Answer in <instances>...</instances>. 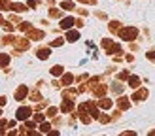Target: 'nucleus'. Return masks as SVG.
<instances>
[{"label": "nucleus", "mask_w": 155, "mask_h": 136, "mask_svg": "<svg viewBox=\"0 0 155 136\" xmlns=\"http://www.w3.org/2000/svg\"><path fill=\"white\" fill-rule=\"evenodd\" d=\"M117 34H119V38H123V40H127V42H130V40H134V38L138 36V28H134V27L119 28V30H117Z\"/></svg>", "instance_id": "obj_1"}, {"label": "nucleus", "mask_w": 155, "mask_h": 136, "mask_svg": "<svg viewBox=\"0 0 155 136\" xmlns=\"http://www.w3.org/2000/svg\"><path fill=\"white\" fill-rule=\"evenodd\" d=\"M102 47L110 53V55H115V53H119V55H121V53H123L121 51V45L119 44H114L110 38H104V40H102Z\"/></svg>", "instance_id": "obj_2"}, {"label": "nucleus", "mask_w": 155, "mask_h": 136, "mask_svg": "<svg viewBox=\"0 0 155 136\" xmlns=\"http://www.w3.org/2000/svg\"><path fill=\"white\" fill-rule=\"evenodd\" d=\"M30 113H32V108H30V106H21L17 110V113H15V117L21 119V121H27L30 117Z\"/></svg>", "instance_id": "obj_3"}, {"label": "nucleus", "mask_w": 155, "mask_h": 136, "mask_svg": "<svg viewBox=\"0 0 155 136\" xmlns=\"http://www.w3.org/2000/svg\"><path fill=\"white\" fill-rule=\"evenodd\" d=\"M13 45H15V53H21V51H25V49H28V45H30V42H28V38H27V40H23V38H15V42H13Z\"/></svg>", "instance_id": "obj_4"}, {"label": "nucleus", "mask_w": 155, "mask_h": 136, "mask_svg": "<svg viewBox=\"0 0 155 136\" xmlns=\"http://www.w3.org/2000/svg\"><path fill=\"white\" fill-rule=\"evenodd\" d=\"M27 38H30V40H42V38H45V34H44V30H34L30 27L27 30Z\"/></svg>", "instance_id": "obj_5"}, {"label": "nucleus", "mask_w": 155, "mask_h": 136, "mask_svg": "<svg viewBox=\"0 0 155 136\" xmlns=\"http://www.w3.org/2000/svg\"><path fill=\"white\" fill-rule=\"evenodd\" d=\"M148 95H150V91H148V89H138L136 93L133 95V100H136V102H140V100H144V98L148 96Z\"/></svg>", "instance_id": "obj_6"}, {"label": "nucleus", "mask_w": 155, "mask_h": 136, "mask_svg": "<svg viewBox=\"0 0 155 136\" xmlns=\"http://www.w3.org/2000/svg\"><path fill=\"white\" fill-rule=\"evenodd\" d=\"M27 95H28V87L27 85H21L17 89V93H15V100H25Z\"/></svg>", "instance_id": "obj_7"}, {"label": "nucleus", "mask_w": 155, "mask_h": 136, "mask_svg": "<svg viewBox=\"0 0 155 136\" xmlns=\"http://www.w3.org/2000/svg\"><path fill=\"white\" fill-rule=\"evenodd\" d=\"M106 91H108V89H106L104 83H100V85H95V87H93V93H95V96H98V98H100V96H104V95H106Z\"/></svg>", "instance_id": "obj_8"}, {"label": "nucleus", "mask_w": 155, "mask_h": 136, "mask_svg": "<svg viewBox=\"0 0 155 136\" xmlns=\"http://www.w3.org/2000/svg\"><path fill=\"white\" fill-rule=\"evenodd\" d=\"M129 106H130V102H129L127 96L117 98V108H119V110H129Z\"/></svg>", "instance_id": "obj_9"}, {"label": "nucleus", "mask_w": 155, "mask_h": 136, "mask_svg": "<svg viewBox=\"0 0 155 136\" xmlns=\"http://www.w3.org/2000/svg\"><path fill=\"white\" fill-rule=\"evenodd\" d=\"M61 110H63L64 113H66V112H70V110H74V102H72V98H64V102H63V106H61Z\"/></svg>", "instance_id": "obj_10"}, {"label": "nucleus", "mask_w": 155, "mask_h": 136, "mask_svg": "<svg viewBox=\"0 0 155 136\" xmlns=\"http://www.w3.org/2000/svg\"><path fill=\"white\" fill-rule=\"evenodd\" d=\"M74 25H76V19H74V17H66V19L61 21V28H70V27H74Z\"/></svg>", "instance_id": "obj_11"}, {"label": "nucleus", "mask_w": 155, "mask_h": 136, "mask_svg": "<svg viewBox=\"0 0 155 136\" xmlns=\"http://www.w3.org/2000/svg\"><path fill=\"white\" fill-rule=\"evenodd\" d=\"M129 85L133 87V89L140 87V78H138V76H129Z\"/></svg>", "instance_id": "obj_12"}, {"label": "nucleus", "mask_w": 155, "mask_h": 136, "mask_svg": "<svg viewBox=\"0 0 155 136\" xmlns=\"http://www.w3.org/2000/svg\"><path fill=\"white\" fill-rule=\"evenodd\" d=\"M78 38H80V32H78V30H68L66 32V40L68 42H76Z\"/></svg>", "instance_id": "obj_13"}, {"label": "nucleus", "mask_w": 155, "mask_h": 136, "mask_svg": "<svg viewBox=\"0 0 155 136\" xmlns=\"http://www.w3.org/2000/svg\"><path fill=\"white\" fill-rule=\"evenodd\" d=\"M38 59H42V60L49 59V49L48 47H40V49H38Z\"/></svg>", "instance_id": "obj_14"}, {"label": "nucleus", "mask_w": 155, "mask_h": 136, "mask_svg": "<svg viewBox=\"0 0 155 136\" xmlns=\"http://www.w3.org/2000/svg\"><path fill=\"white\" fill-rule=\"evenodd\" d=\"M98 106H100L102 110H108V108H112V100H108V98H102V96H100Z\"/></svg>", "instance_id": "obj_15"}, {"label": "nucleus", "mask_w": 155, "mask_h": 136, "mask_svg": "<svg viewBox=\"0 0 155 136\" xmlns=\"http://www.w3.org/2000/svg\"><path fill=\"white\" fill-rule=\"evenodd\" d=\"M72 81H74V76H72V74H64V76H63V81H61V85H70Z\"/></svg>", "instance_id": "obj_16"}, {"label": "nucleus", "mask_w": 155, "mask_h": 136, "mask_svg": "<svg viewBox=\"0 0 155 136\" xmlns=\"http://www.w3.org/2000/svg\"><path fill=\"white\" fill-rule=\"evenodd\" d=\"M8 63H10V57H8L6 53H0V68L8 66Z\"/></svg>", "instance_id": "obj_17"}, {"label": "nucleus", "mask_w": 155, "mask_h": 136, "mask_svg": "<svg viewBox=\"0 0 155 136\" xmlns=\"http://www.w3.org/2000/svg\"><path fill=\"white\" fill-rule=\"evenodd\" d=\"M76 95H78L76 89H66L64 93H63V98H72V96H76Z\"/></svg>", "instance_id": "obj_18"}, {"label": "nucleus", "mask_w": 155, "mask_h": 136, "mask_svg": "<svg viewBox=\"0 0 155 136\" xmlns=\"http://www.w3.org/2000/svg\"><path fill=\"white\" fill-rule=\"evenodd\" d=\"M12 10L21 13V11H25V10H27V6H23V4H19V2H15V4H12Z\"/></svg>", "instance_id": "obj_19"}, {"label": "nucleus", "mask_w": 155, "mask_h": 136, "mask_svg": "<svg viewBox=\"0 0 155 136\" xmlns=\"http://www.w3.org/2000/svg\"><path fill=\"white\" fill-rule=\"evenodd\" d=\"M51 74H53V76H61V74H63V66H61V64L53 66V68H51Z\"/></svg>", "instance_id": "obj_20"}, {"label": "nucleus", "mask_w": 155, "mask_h": 136, "mask_svg": "<svg viewBox=\"0 0 155 136\" xmlns=\"http://www.w3.org/2000/svg\"><path fill=\"white\" fill-rule=\"evenodd\" d=\"M119 28H121V25H119V21H112V23H110V30H112V32H117Z\"/></svg>", "instance_id": "obj_21"}, {"label": "nucleus", "mask_w": 155, "mask_h": 136, "mask_svg": "<svg viewBox=\"0 0 155 136\" xmlns=\"http://www.w3.org/2000/svg\"><path fill=\"white\" fill-rule=\"evenodd\" d=\"M0 10H12V2H6V0H0Z\"/></svg>", "instance_id": "obj_22"}, {"label": "nucleus", "mask_w": 155, "mask_h": 136, "mask_svg": "<svg viewBox=\"0 0 155 136\" xmlns=\"http://www.w3.org/2000/svg\"><path fill=\"white\" fill-rule=\"evenodd\" d=\"M61 6H63V10H74V2H70V0H66V2H63Z\"/></svg>", "instance_id": "obj_23"}, {"label": "nucleus", "mask_w": 155, "mask_h": 136, "mask_svg": "<svg viewBox=\"0 0 155 136\" xmlns=\"http://www.w3.org/2000/svg\"><path fill=\"white\" fill-rule=\"evenodd\" d=\"M49 15L51 17H61V10H57V8H49Z\"/></svg>", "instance_id": "obj_24"}, {"label": "nucleus", "mask_w": 155, "mask_h": 136, "mask_svg": "<svg viewBox=\"0 0 155 136\" xmlns=\"http://www.w3.org/2000/svg\"><path fill=\"white\" fill-rule=\"evenodd\" d=\"M63 44H64V40H63V38H57V40H53V42H51V45H53V47H61Z\"/></svg>", "instance_id": "obj_25"}, {"label": "nucleus", "mask_w": 155, "mask_h": 136, "mask_svg": "<svg viewBox=\"0 0 155 136\" xmlns=\"http://www.w3.org/2000/svg\"><path fill=\"white\" fill-rule=\"evenodd\" d=\"M30 98H32L34 102H38V100H42V96H40V93H38V91H32V93H30Z\"/></svg>", "instance_id": "obj_26"}, {"label": "nucleus", "mask_w": 155, "mask_h": 136, "mask_svg": "<svg viewBox=\"0 0 155 136\" xmlns=\"http://www.w3.org/2000/svg\"><path fill=\"white\" fill-rule=\"evenodd\" d=\"M49 128H51L49 123H42V125H40V132H42V134H44V132H49Z\"/></svg>", "instance_id": "obj_27"}, {"label": "nucleus", "mask_w": 155, "mask_h": 136, "mask_svg": "<svg viewBox=\"0 0 155 136\" xmlns=\"http://www.w3.org/2000/svg\"><path fill=\"white\" fill-rule=\"evenodd\" d=\"M112 89L115 91V93H123V85H121V83H115V85H114Z\"/></svg>", "instance_id": "obj_28"}, {"label": "nucleus", "mask_w": 155, "mask_h": 136, "mask_svg": "<svg viewBox=\"0 0 155 136\" xmlns=\"http://www.w3.org/2000/svg\"><path fill=\"white\" fill-rule=\"evenodd\" d=\"M19 28H21V30H25V32H27V30L30 28V23H21V25H19Z\"/></svg>", "instance_id": "obj_29"}, {"label": "nucleus", "mask_w": 155, "mask_h": 136, "mask_svg": "<svg viewBox=\"0 0 155 136\" xmlns=\"http://www.w3.org/2000/svg\"><path fill=\"white\" fill-rule=\"evenodd\" d=\"M48 115H49V117H55V115H57V108H49V110H48Z\"/></svg>", "instance_id": "obj_30"}, {"label": "nucleus", "mask_w": 155, "mask_h": 136, "mask_svg": "<svg viewBox=\"0 0 155 136\" xmlns=\"http://www.w3.org/2000/svg\"><path fill=\"white\" fill-rule=\"evenodd\" d=\"M34 121H36V123H42V121H44V115H42V113H36V115H34Z\"/></svg>", "instance_id": "obj_31"}, {"label": "nucleus", "mask_w": 155, "mask_h": 136, "mask_svg": "<svg viewBox=\"0 0 155 136\" xmlns=\"http://www.w3.org/2000/svg\"><path fill=\"white\" fill-rule=\"evenodd\" d=\"M25 128H27V131H32V128H34V123H32V121H27V123H25Z\"/></svg>", "instance_id": "obj_32"}, {"label": "nucleus", "mask_w": 155, "mask_h": 136, "mask_svg": "<svg viewBox=\"0 0 155 136\" xmlns=\"http://www.w3.org/2000/svg\"><path fill=\"white\" fill-rule=\"evenodd\" d=\"M98 119H100V123H108V121H110L108 115H98Z\"/></svg>", "instance_id": "obj_33"}, {"label": "nucleus", "mask_w": 155, "mask_h": 136, "mask_svg": "<svg viewBox=\"0 0 155 136\" xmlns=\"http://www.w3.org/2000/svg\"><path fill=\"white\" fill-rule=\"evenodd\" d=\"M34 6H38V0H28L27 8H34Z\"/></svg>", "instance_id": "obj_34"}, {"label": "nucleus", "mask_w": 155, "mask_h": 136, "mask_svg": "<svg viewBox=\"0 0 155 136\" xmlns=\"http://www.w3.org/2000/svg\"><path fill=\"white\" fill-rule=\"evenodd\" d=\"M119 79H129V72H127V70L121 72V74H119Z\"/></svg>", "instance_id": "obj_35"}, {"label": "nucleus", "mask_w": 155, "mask_h": 136, "mask_svg": "<svg viewBox=\"0 0 155 136\" xmlns=\"http://www.w3.org/2000/svg\"><path fill=\"white\" fill-rule=\"evenodd\" d=\"M148 59L155 63V51H148Z\"/></svg>", "instance_id": "obj_36"}, {"label": "nucleus", "mask_w": 155, "mask_h": 136, "mask_svg": "<svg viewBox=\"0 0 155 136\" xmlns=\"http://www.w3.org/2000/svg\"><path fill=\"white\" fill-rule=\"evenodd\" d=\"M6 125V121L4 119H0V134H4V131H2V127Z\"/></svg>", "instance_id": "obj_37"}, {"label": "nucleus", "mask_w": 155, "mask_h": 136, "mask_svg": "<svg viewBox=\"0 0 155 136\" xmlns=\"http://www.w3.org/2000/svg\"><path fill=\"white\" fill-rule=\"evenodd\" d=\"M80 2H83V4H95L97 0H80Z\"/></svg>", "instance_id": "obj_38"}, {"label": "nucleus", "mask_w": 155, "mask_h": 136, "mask_svg": "<svg viewBox=\"0 0 155 136\" xmlns=\"http://www.w3.org/2000/svg\"><path fill=\"white\" fill-rule=\"evenodd\" d=\"M133 134H136V132H133V131H127V132H123V136H133Z\"/></svg>", "instance_id": "obj_39"}, {"label": "nucleus", "mask_w": 155, "mask_h": 136, "mask_svg": "<svg viewBox=\"0 0 155 136\" xmlns=\"http://www.w3.org/2000/svg\"><path fill=\"white\" fill-rule=\"evenodd\" d=\"M4 104H6V98H4V96H0V106H4Z\"/></svg>", "instance_id": "obj_40"}, {"label": "nucleus", "mask_w": 155, "mask_h": 136, "mask_svg": "<svg viewBox=\"0 0 155 136\" xmlns=\"http://www.w3.org/2000/svg\"><path fill=\"white\" fill-rule=\"evenodd\" d=\"M0 23H2V15H0Z\"/></svg>", "instance_id": "obj_41"}, {"label": "nucleus", "mask_w": 155, "mask_h": 136, "mask_svg": "<svg viewBox=\"0 0 155 136\" xmlns=\"http://www.w3.org/2000/svg\"><path fill=\"white\" fill-rule=\"evenodd\" d=\"M0 115H2V110H0Z\"/></svg>", "instance_id": "obj_42"}]
</instances>
